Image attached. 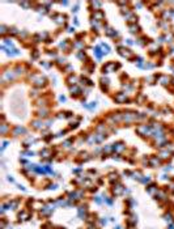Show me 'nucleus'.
Masks as SVG:
<instances>
[{"label": "nucleus", "instance_id": "obj_1", "mask_svg": "<svg viewBox=\"0 0 174 229\" xmlns=\"http://www.w3.org/2000/svg\"><path fill=\"white\" fill-rule=\"evenodd\" d=\"M94 200H96V203L101 204V198H100V196H94Z\"/></svg>", "mask_w": 174, "mask_h": 229}, {"label": "nucleus", "instance_id": "obj_2", "mask_svg": "<svg viewBox=\"0 0 174 229\" xmlns=\"http://www.w3.org/2000/svg\"><path fill=\"white\" fill-rule=\"evenodd\" d=\"M168 229H174V224H173V223H171V224H169Z\"/></svg>", "mask_w": 174, "mask_h": 229}, {"label": "nucleus", "instance_id": "obj_3", "mask_svg": "<svg viewBox=\"0 0 174 229\" xmlns=\"http://www.w3.org/2000/svg\"><path fill=\"white\" fill-rule=\"evenodd\" d=\"M114 229H122V228H121V226H116V228H114Z\"/></svg>", "mask_w": 174, "mask_h": 229}]
</instances>
